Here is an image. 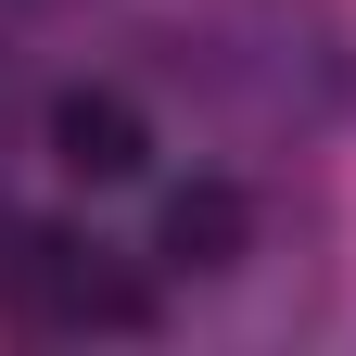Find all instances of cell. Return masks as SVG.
Returning <instances> with one entry per match:
<instances>
[{
    "instance_id": "1",
    "label": "cell",
    "mask_w": 356,
    "mask_h": 356,
    "mask_svg": "<svg viewBox=\"0 0 356 356\" xmlns=\"http://www.w3.org/2000/svg\"><path fill=\"white\" fill-rule=\"evenodd\" d=\"M254 242V191L242 178H191V191H165L153 216V267H178V280H229Z\"/></svg>"
},
{
    "instance_id": "2",
    "label": "cell",
    "mask_w": 356,
    "mask_h": 356,
    "mask_svg": "<svg viewBox=\"0 0 356 356\" xmlns=\"http://www.w3.org/2000/svg\"><path fill=\"white\" fill-rule=\"evenodd\" d=\"M51 165L89 178V191H115V178L153 165V115L127 102V89H64L51 102Z\"/></svg>"
}]
</instances>
